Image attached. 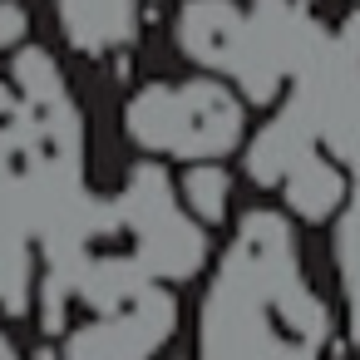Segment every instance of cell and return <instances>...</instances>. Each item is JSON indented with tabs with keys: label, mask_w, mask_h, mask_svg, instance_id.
<instances>
[{
	"label": "cell",
	"mask_w": 360,
	"mask_h": 360,
	"mask_svg": "<svg viewBox=\"0 0 360 360\" xmlns=\"http://www.w3.org/2000/svg\"><path fill=\"white\" fill-rule=\"evenodd\" d=\"M350 193H355V173H350L330 148L306 153V158L281 178V188H276L281 212H286L291 222H335V217L345 212Z\"/></svg>",
	"instance_id": "8"
},
{
	"label": "cell",
	"mask_w": 360,
	"mask_h": 360,
	"mask_svg": "<svg viewBox=\"0 0 360 360\" xmlns=\"http://www.w3.org/2000/svg\"><path fill=\"white\" fill-rule=\"evenodd\" d=\"M345 6H360V0H345Z\"/></svg>",
	"instance_id": "15"
},
{
	"label": "cell",
	"mask_w": 360,
	"mask_h": 360,
	"mask_svg": "<svg viewBox=\"0 0 360 360\" xmlns=\"http://www.w3.org/2000/svg\"><path fill=\"white\" fill-rule=\"evenodd\" d=\"M330 50H335L345 65L360 70V6H350V11L335 20V30H330Z\"/></svg>",
	"instance_id": "12"
},
{
	"label": "cell",
	"mask_w": 360,
	"mask_h": 360,
	"mask_svg": "<svg viewBox=\"0 0 360 360\" xmlns=\"http://www.w3.org/2000/svg\"><path fill=\"white\" fill-rule=\"evenodd\" d=\"M330 311L281 207H247L198 306V360H326Z\"/></svg>",
	"instance_id": "2"
},
{
	"label": "cell",
	"mask_w": 360,
	"mask_h": 360,
	"mask_svg": "<svg viewBox=\"0 0 360 360\" xmlns=\"http://www.w3.org/2000/svg\"><path fill=\"white\" fill-rule=\"evenodd\" d=\"M124 139L148 163H227L247 134V99L217 75H178V79H143L124 99Z\"/></svg>",
	"instance_id": "3"
},
{
	"label": "cell",
	"mask_w": 360,
	"mask_h": 360,
	"mask_svg": "<svg viewBox=\"0 0 360 360\" xmlns=\"http://www.w3.org/2000/svg\"><path fill=\"white\" fill-rule=\"evenodd\" d=\"M143 6L148 0H50L60 40L89 60L134 50L143 30Z\"/></svg>",
	"instance_id": "7"
},
{
	"label": "cell",
	"mask_w": 360,
	"mask_h": 360,
	"mask_svg": "<svg viewBox=\"0 0 360 360\" xmlns=\"http://www.w3.org/2000/svg\"><path fill=\"white\" fill-rule=\"evenodd\" d=\"M178 198L207 232H217L232 217V173H227V163H188L178 173Z\"/></svg>",
	"instance_id": "10"
},
{
	"label": "cell",
	"mask_w": 360,
	"mask_h": 360,
	"mask_svg": "<svg viewBox=\"0 0 360 360\" xmlns=\"http://www.w3.org/2000/svg\"><path fill=\"white\" fill-rule=\"evenodd\" d=\"M173 45L202 75L227 79L247 99V109L252 104L271 109L291 89L257 40L247 0H178L173 6Z\"/></svg>",
	"instance_id": "5"
},
{
	"label": "cell",
	"mask_w": 360,
	"mask_h": 360,
	"mask_svg": "<svg viewBox=\"0 0 360 360\" xmlns=\"http://www.w3.org/2000/svg\"><path fill=\"white\" fill-rule=\"evenodd\" d=\"M0 360H20V345H15V335L0 326Z\"/></svg>",
	"instance_id": "14"
},
{
	"label": "cell",
	"mask_w": 360,
	"mask_h": 360,
	"mask_svg": "<svg viewBox=\"0 0 360 360\" xmlns=\"http://www.w3.org/2000/svg\"><path fill=\"white\" fill-rule=\"evenodd\" d=\"M30 45V11L25 0H0V55H15Z\"/></svg>",
	"instance_id": "11"
},
{
	"label": "cell",
	"mask_w": 360,
	"mask_h": 360,
	"mask_svg": "<svg viewBox=\"0 0 360 360\" xmlns=\"http://www.w3.org/2000/svg\"><path fill=\"white\" fill-rule=\"evenodd\" d=\"M6 79L20 94V114L0 129V311L25 316L35 311L45 242L89 198L84 119L45 45H20Z\"/></svg>",
	"instance_id": "1"
},
{
	"label": "cell",
	"mask_w": 360,
	"mask_h": 360,
	"mask_svg": "<svg viewBox=\"0 0 360 360\" xmlns=\"http://www.w3.org/2000/svg\"><path fill=\"white\" fill-rule=\"evenodd\" d=\"M114 227L124 237L129 262L153 286L193 281L207 266V227L183 207L178 183L163 173V163H134L119 198H109Z\"/></svg>",
	"instance_id": "4"
},
{
	"label": "cell",
	"mask_w": 360,
	"mask_h": 360,
	"mask_svg": "<svg viewBox=\"0 0 360 360\" xmlns=\"http://www.w3.org/2000/svg\"><path fill=\"white\" fill-rule=\"evenodd\" d=\"M330 266H335L345 326H350V335L360 340V198H350L345 212L335 217V232H330Z\"/></svg>",
	"instance_id": "9"
},
{
	"label": "cell",
	"mask_w": 360,
	"mask_h": 360,
	"mask_svg": "<svg viewBox=\"0 0 360 360\" xmlns=\"http://www.w3.org/2000/svg\"><path fill=\"white\" fill-rule=\"evenodd\" d=\"M178 330L173 286H139L134 296L89 311L60 340L55 360H153Z\"/></svg>",
	"instance_id": "6"
},
{
	"label": "cell",
	"mask_w": 360,
	"mask_h": 360,
	"mask_svg": "<svg viewBox=\"0 0 360 360\" xmlns=\"http://www.w3.org/2000/svg\"><path fill=\"white\" fill-rule=\"evenodd\" d=\"M15 114H20V94H15V84L6 75H0V129H6Z\"/></svg>",
	"instance_id": "13"
}]
</instances>
